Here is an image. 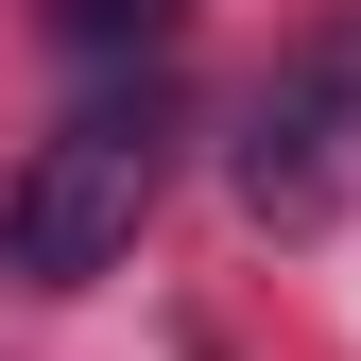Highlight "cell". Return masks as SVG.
Masks as SVG:
<instances>
[{
  "instance_id": "2",
  "label": "cell",
  "mask_w": 361,
  "mask_h": 361,
  "mask_svg": "<svg viewBox=\"0 0 361 361\" xmlns=\"http://www.w3.org/2000/svg\"><path fill=\"white\" fill-rule=\"evenodd\" d=\"M241 207L276 224V241H310V224L361 207V0L310 18L293 52L258 69V104H241Z\"/></svg>"
},
{
  "instance_id": "3",
  "label": "cell",
  "mask_w": 361,
  "mask_h": 361,
  "mask_svg": "<svg viewBox=\"0 0 361 361\" xmlns=\"http://www.w3.org/2000/svg\"><path fill=\"white\" fill-rule=\"evenodd\" d=\"M35 35H52L86 86H121V69H155L172 35H190V0H35Z\"/></svg>"
},
{
  "instance_id": "1",
  "label": "cell",
  "mask_w": 361,
  "mask_h": 361,
  "mask_svg": "<svg viewBox=\"0 0 361 361\" xmlns=\"http://www.w3.org/2000/svg\"><path fill=\"white\" fill-rule=\"evenodd\" d=\"M155 190H172V86L121 69V86H86L52 138L18 155V190H0V258H18L35 293H86V276L155 224Z\"/></svg>"
}]
</instances>
